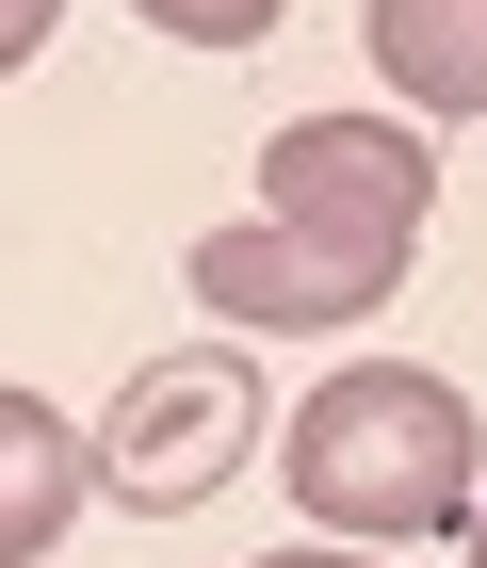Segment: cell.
<instances>
[{"label":"cell","mask_w":487,"mask_h":568,"mask_svg":"<svg viewBox=\"0 0 487 568\" xmlns=\"http://www.w3.org/2000/svg\"><path fill=\"white\" fill-rule=\"evenodd\" d=\"M439 212V146L406 114H293L261 146V212L195 227V308H227V342H276V325H357L390 308L406 244Z\"/></svg>","instance_id":"cell-1"},{"label":"cell","mask_w":487,"mask_h":568,"mask_svg":"<svg viewBox=\"0 0 487 568\" xmlns=\"http://www.w3.org/2000/svg\"><path fill=\"white\" fill-rule=\"evenodd\" d=\"M261 568H357V552H342V536H325V552H261Z\"/></svg>","instance_id":"cell-8"},{"label":"cell","mask_w":487,"mask_h":568,"mask_svg":"<svg viewBox=\"0 0 487 568\" xmlns=\"http://www.w3.org/2000/svg\"><path fill=\"white\" fill-rule=\"evenodd\" d=\"M82 504H98V455H82V423H65L49 390H17V374H0V568H49Z\"/></svg>","instance_id":"cell-4"},{"label":"cell","mask_w":487,"mask_h":568,"mask_svg":"<svg viewBox=\"0 0 487 568\" xmlns=\"http://www.w3.org/2000/svg\"><path fill=\"white\" fill-rule=\"evenodd\" d=\"M261 438H276L261 357H244V342H179V357H146L131 390H114V423H98L82 455H98V487H114L131 520H195Z\"/></svg>","instance_id":"cell-3"},{"label":"cell","mask_w":487,"mask_h":568,"mask_svg":"<svg viewBox=\"0 0 487 568\" xmlns=\"http://www.w3.org/2000/svg\"><path fill=\"white\" fill-rule=\"evenodd\" d=\"M357 33L406 114H487V0H374Z\"/></svg>","instance_id":"cell-5"},{"label":"cell","mask_w":487,"mask_h":568,"mask_svg":"<svg viewBox=\"0 0 487 568\" xmlns=\"http://www.w3.org/2000/svg\"><path fill=\"white\" fill-rule=\"evenodd\" d=\"M276 471H293V504H310L342 552H423V536L471 520V390L455 374H423V357H357V374H325L293 423H276Z\"/></svg>","instance_id":"cell-2"},{"label":"cell","mask_w":487,"mask_h":568,"mask_svg":"<svg viewBox=\"0 0 487 568\" xmlns=\"http://www.w3.org/2000/svg\"><path fill=\"white\" fill-rule=\"evenodd\" d=\"M49 17H65V0H0V82H17V65L49 49Z\"/></svg>","instance_id":"cell-7"},{"label":"cell","mask_w":487,"mask_h":568,"mask_svg":"<svg viewBox=\"0 0 487 568\" xmlns=\"http://www.w3.org/2000/svg\"><path fill=\"white\" fill-rule=\"evenodd\" d=\"M455 536H471V568H487V471H471V520H455Z\"/></svg>","instance_id":"cell-9"},{"label":"cell","mask_w":487,"mask_h":568,"mask_svg":"<svg viewBox=\"0 0 487 568\" xmlns=\"http://www.w3.org/2000/svg\"><path fill=\"white\" fill-rule=\"evenodd\" d=\"M146 33H179V49H261L276 33V0H131Z\"/></svg>","instance_id":"cell-6"}]
</instances>
